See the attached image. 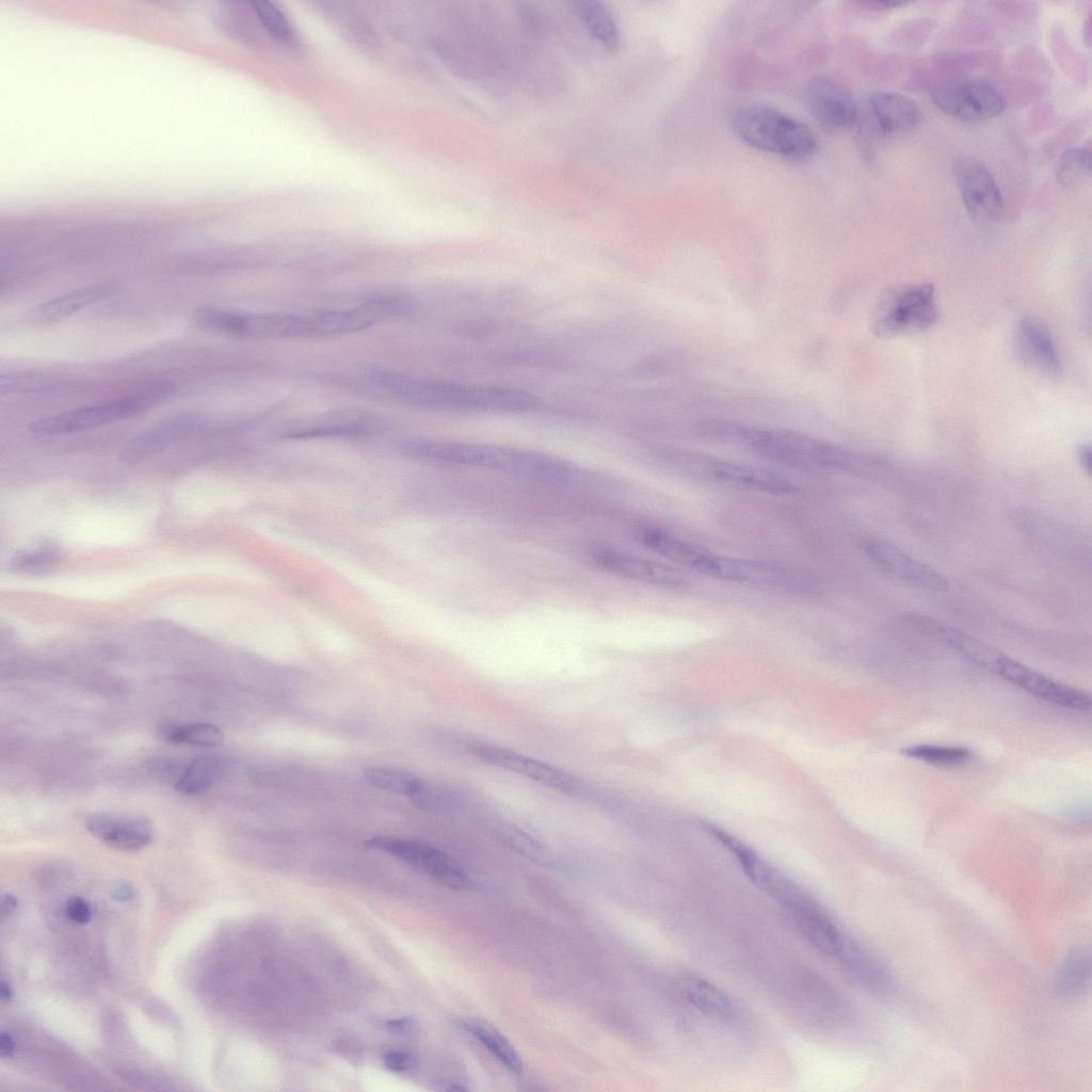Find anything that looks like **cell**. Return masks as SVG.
<instances>
[{"label":"cell","mask_w":1092,"mask_h":1092,"mask_svg":"<svg viewBox=\"0 0 1092 1092\" xmlns=\"http://www.w3.org/2000/svg\"><path fill=\"white\" fill-rule=\"evenodd\" d=\"M697 429L706 438L737 443L799 469L860 477H872L881 469L872 457L797 431L716 419L701 422Z\"/></svg>","instance_id":"cell-1"},{"label":"cell","mask_w":1092,"mask_h":1092,"mask_svg":"<svg viewBox=\"0 0 1092 1092\" xmlns=\"http://www.w3.org/2000/svg\"><path fill=\"white\" fill-rule=\"evenodd\" d=\"M368 380L396 401L417 408L446 412H523L536 404L523 390L418 379L374 370Z\"/></svg>","instance_id":"cell-2"},{"label":"cell","mask_w":1092,"mask_h":1092,"mask_svg":"<svg viewBox=\"0 0 1092 1092\" xmlns=\"http://www.w3.org/2000/svg\"><path fill=\"white\" fill-rule=\"evenodd\" d=\"M405 450L421 459L473 468L546 483H569L587 479L578 466L547 454L517 448L419 439L406 443Z\"/></svg>","instance_id":"cell-3"},{"label":"cell","mask_w":1092,"mask_h":1092,"mask_svg":"<svg viewBox=\"0 0 1092 1092\" xmlns=\"http://www.w3.org/2000/svg\"><path fill=\"white\" fill-rule=\"evenodd\" d=\"M730 122L735 134L758 150L791 161H805L817 152L818 142L807 126L771 106H739Z\"/></svg>","instance_id":"cell-4"},{"label":"cell","mask_w":1092,"mask_h":1092,"mask_svg":"<svg viewBox=\"0 0 1092 1092\" xmlns=\"http://www.w3.org/2000/svg\"><path fill=\"white\" fill-rule=\"evenodd\" d=\"M668 466L688 479L733 488L785 495L797 491L786 476L759 466L724 461L687 450L669 451Z\"/></svg>","instance_id":"cell-5"},{"label":"cell","mask_w":1092,"mask_h":1092,"mask_svg":"<svg viewBox=\"0 0 1092 1092\" xmlns=\"http://www.w3.org/2000/svg\"><path fill=\"white\" fill-rule=\"evenodd\" d=\"M937 319L934 284L901 285L881 294L871 314V330L883 338L905 336L929 330Z\"/></svg>","instance_id":"cell-6"},{"label":"cell","mask_w":1092,"mask_h":1092,"mask_svg":"<svg viewBox=\"0 0 1092 1092\" xmlns=\"http://www.w3.org/2000/svg\"><path fill=\"white\" fill-rule=\"evenodd\" d=\"M194 323L208 332L258 338L316 337V314L299 315L287 311H235L219 308H199L193 315Z\"/></svg>","instance_id":"cell-7"},{"label":"cell","mask_w":1092,"mask_h":1092,"mask_svg":"<svg viewBox=\"0 0 1092 1092\" xmlns=\"http://www.w3.org/2000/svg\"><path fill=\"white\" fill-rule=\"evenodd\" d=\"M477 759L516 773L552 790L580 799H595L594 791L575 775L556 767L487 741L471 740L466 745Z\"/></svg>","instance_id":"cell-8"},{"label":"cell","mask_w":1092,"mask_h":1092,"mask_svg":"<svg viewBox=\"0 0 1092 1092\" xmlns=\"http://www.w3.org/2000/svg\"><path fill=\"white\" fill-rule=\"evenodd\" d=\"M933 105L943 113L964 122H983L1000 115L1007 99L991 81L962 78L945 81L931 93Z\"/></svg>","instance_id":"cell-9"},{"label":"cell","mask_w":1092,"mask_h":1092,"mask_svg":"<svg viewBox=\"0 0 1092 1092\" xmlns=\"http://www.w3.org/2000/svg\"><path fill=\"white\" fill-rule=\"evenodd\" d=\"M164 391L129 396L100 404L78 407L33 421V433L45 435L69 434L92 430L117 420L132 417L163 398Z\"/></svg>","instance_id":"cell-10"},{"label":"cell","mask_w":1092,"mask_h":1092,"mask_svg":"<svg viewBox=\"0 0 1092 1092\" xmlns=\"http://www.w3.org/2000/svg\"><path fill=\"white\" fill-rule=\"evenodd\" d=\"M365 846L403 861L449 888L465 890L472 887V879L463 866L432 845L418 840L374 836L366 839Z\"/></svg>","instance_id":"cell-11"},{"label":"cell","mask_w":1092,"mask_h":1092,"mask_svg":"<svg viewBox=\"0 0 1092 1092\" xmlns=\"http://www.w3.org/2000/svg\"><path fill=\"white\" fill-rule=\"evenodd\" d=\"M957 184L969 216L980 223H995L1005 211L1000 188L985 164L962 155L953 162Z\"/></svg>","instance_id":"cell-12"},{"label":"cell","mask_w":1092,"mask_h":1092,"mask_svg":"<svg viewBox=\"0 0 1092 1092\" xmlns=\"http://www.w3.org/2000/svg\"><path fill=\"white\" fill-rule=\"evenodd\" d=\"M805 97L813 116L829 131L839 132L857 122L858 107L854 97L830 76H814L806 84Z\"/></svg>","instance_id":"cell-13"},{"label":"cell","mask_w":1092,"mask_h":1092,"mask_svg":"<svg viewBox=\"0 0 1092 1092\" xmlns=\"http://www.w3.org/2000/svg\"><path fill=\"white\" fill-rule=\"evenodd\" d=\"M591 557L599 567L622 578L667 589L684 588L688 583L674 566L617 548L595 547Z\"/></svg>","instance_id":"cell-14"},{"label":"cell","mask_w":1092,"mask_h":1092,"mask_svg":"<svg viewBox=\"0 0 1092 1092\" xmlns=\"http://www.w3.org/2000/svg\"><path fill=\"white\" fill-rule=\"evenodd\" d=\"M380 418L362 408H338L294 420L283 429L285 437L358 436L379 429Z\"/></svg>","instance_id":"cell-15"},{"label":"cell","mask_w":1092,"mask_h":1092,"mask_svg":"<svg viewBox=\"0 0 1092 1092\" xmlns=\"http://www.w3.org/2000/svg\"><path fill=\"white\" fill-rule=\"evenodd\" d=\"M992 671L1054 705L1077 711H1087L1091 707V698L1085 692L1057 682L1002 654Z\"/></svg>","instance_id":"cell-16"},{"label":"cell","mask_w":1092,"mask_h":1092,"mask_svg":"<svg viewBox=\"0 0 1092 1092\" xmlns=\"http://www.w3.org/2000/svg\"><path fill=\"white\" fill-rule=\"evenodd\" d=\"M205 423V417L197 413L186 412L167 416L132 437L124 447L121 457L129 462L146 459L193 435L203 429Z\"/></svg>","instance_id":"cell-17"},{"label":"cell","mask_w":1092,"mask_h":1092,"mask_svg":"<svg viewBox=\"0 0 1092 1092\" xmlns=\"http://www.w3.org/2000/svg\"><path fill=\"white\" fill-rule=\"evenodd\" d=\"M86 830L107 846L121 851H136L152 839L151 821L141 815L91 813L85 817Z\"/></svg>","instance_id":"cell-18"},{"label":"cell","mask_w":1092,"mask_h":1092,"mask_svg":"<svg viewBox=\"0 0 1092 1092\" xmlns=\"http://www.w3.org/2000/svg\"><path fill=\"white\" fill-rule=\"evenodd\" d=\"M863 549L874 565L905 582L934 592L946 591L948 588L941 574L894 545L867 541Z\"/></svg>","instance_id":"cell-19"},{"label":"cell","mask_w":1092,"mask_h":1092,"mask_svg":"<svg viewBox=\"0 0 1092 1092\" xmlns=\"http://www.w3.org/2000/svg\"><path fill=\"white\" fill-rule=\"evenodd\" d=\"M867 117L872 131L890 136L911 130L920 121V109L915 100L900 93L872 92L866 99Z\"/></svg>","instance_id":"cell-20"},{"label":"cell","mask_w":1092,"mask_h":1092,"mask_svg":"<svg viewBox=\"0 0 1092 1092\" xmlns=\"http://www.w3.org/2000/svg\"><path fill=\"white\" fill-rule=\"evenodd\" d=\"M903 620L913 628L951 647L963 657L991 671L1001 655V653L973 636L932 616L920 613H908L903 616Z\"/></svg>","instance_id":"cell-21"},{"label":"cell","mask_w":1092,"mask_h":1092,"mask_svg":"<svg viewBox=\"0 0 1092 1092\" xmlns=\"http://www.w3.org/2000/svg\"><path fill=\"white\" fill-rule=\"evenodd\" d=\"M1016 350L1022 360L1046 375L1061 370V359L1049 331L1031 317H1024L1016 330Z\"/></svg>","instance_id":"cell-22"},{"label":"cell","mask_w":1092,"mask_h":1092,"mask_svg":"<svg viewBox=\"0 0 1092 1092\" xmlns=\"http://www.w3.org/2000/svg\"><path fill=\"white\" fill-rule=\"evenodd\" d=\"M110 286H89L76 289L33 306L22 317L29 326H47L62 321L81 309L109 298Z\"/></svg>","instance_id":"cell-23"},{"label":"cell","mask_w":1092,"mask_h":1092,"mask_svg":"<svg viewBox=\"0 0 1092 1092\" xmlns=\"http://www.w3.org/2000/svg\"><path fill=\"white\" fill-rule=\"evenodd\" d=\"M682 992L696 1010L711 1019L727 1023L735 1017V1006L728 995L705 978L686 976L682 979Z\"/></svg>","instance_id":"cell-24"},{"label":"cell","mask_w":1092,"mask_h":1092,"mask_svg":"<svg viewBox=\"0 0 1092 1092\" xmlns=\"http://www.w3.org/2000/svg\"><path fill=\"white\" fill-rule=\"evenodd\" d=\"M367 783L379 789L408 797L417 805L429 785L411 772L384 767H368L363 772Z\"/></svg>","instance_id":"cell-25"},{"label":"cell","mask_w":1092,"mask_h":1092,"mask_svg":"<svg viewBox=\"0 0 1092 1092\" xmlns=\"http://www.w3.org/2000/svg\"><path fill=\"white\" fill-rule=\"evenodd\" d=\"M493 832L505 847L517 854L543 866L557 864L551 850L519 826L500 821L494 823Z\"/></svg>","instance_id":"cell-26"},{"label":"cell","mask_w":1092,"mask_h":1092,"mask_svg":"<svg viewBox=\"0 0 1092 1092\" xmlns=\"http://www.w3.org/2000/svg\"><path fill=\"white\" fill-rule=\"evenodd\" d=\"M1090 976V953L1085 949H1074L1064 958L1056 973V990L1064 998L1078 997L1087 990Z\"/></svg>","instance_id":"cell-27"},{"label":"cell","mask_w":1092,"mask_h":1092,"mask_svg":"<svg viewBox=\"0 0 1092 1092\" xmlns=\"http://www.w3.org/2000/svg\"><path fill=\"white\" fill-rule=\"evenodd\" d=\"M157 733L162 740L168 743L197 746H218L224 738L222 730L208 722L177 724L164 721L157 726Z\"/></svg>","instance_id":"cell-28"},{"label":"cell","mask_w":1092,"mask_h":1092,"mask_svg":"<svg viewBox=\"0 0 1092 1092\" xmlns=\"http://www.w3.org/2000/svg\"><path fill=\"white\" fill-rule=\"evenodd\" d=\"M459 1025L507 1070L515 1074L521 1073L523 1062L519 1055L501 1033L478 1022L460 1021Z\"/></svg>","instance_id":"cell-29"},{"label":"cell","mask_w":1092,"mask_h":1092,"mask_svg":"<svg viewBox=\"0 0 1092 1092\" xmlns=\"http://www.w3.org/2000/svg\"><path fill=\"white\" fill-rule=\"evenodd\" d=\"M577 12L588 32L607 48H615L620 42L619 25L612 12L601 2L582 1Z\"/></svg>","instance_id":"cell-30"},{"label":"cell","mask_w":1092,"mask_h":1092,"mask_svg":"<svg viewBox=\"0 0 1092 1092\" xmlns=\"http://www.w3.org/2000/svg\"><path fill=\"white\" fill-rule=\"evenodd\" d=\"M1091 149L1086 146L1072 147L1059 158L1056 166L1058 182L1067 189H1075L1090 176Z\"/></svg>","instance_id":"cell-31"},{"label":"cell","mask_w":1092,"mask_h":1092,"mask_svg":"<svg viewBox=\"0 0 1092 1092\" xmlns=\"http://www.w3.org/2000/svg\"><path fill=\"white\" fill-rule=\"evenodd\" d=\"M214 777L215 767L212 759L205 755H197L184 766L174 788L187 796L199 794L211 787Z\"/></svg>","instance_id":"cell-32"},{"label":"cell","mask_w":1092,"mask_h":1092,"mask_svg":"<svg viewBox=\"0 0 1092 1092\" xmlns=\"http://www.w3.org/2000/svg\"><path fill=\"white\" fill-rule=\"evenodd\" d=\"M903 754L908 757L940 767L960 766L970 758V752L962 746L925 743L910 745L903 750Z\"/></svg>","instance_id":"cell-33"},{"label":"cell","mask_w":1092,"mask_h":1092,"mask_svg":"<svg viewBox=\"0 0 1092 1092\" xmlns=\"http://www.w3.org/2000/svg\"><path fill=\"white\" fill-rule=\"evenodd\" d=\"M62 380L38 372H11L0 378V395L30 394L52 390L61 386Z\"/></svg>","instance_id":"cell-34"},{"label":"cell","mask_w":1092,"mask_h":1092,"mask_svg":"<svg viewBox=\"0 0 1092 1092\" xmlns=\"http://www.w3.org/2000/svg\"><path fill=\"white\" fill-rule=\"evenodd\" d=\"M253 12L268 34L283 43L296 42L295 31L285 14L269 1H255L252 3Z\"/></svg>","instance_id":"cell-35"},{"label":"cell","mask_w":1092,"mask_h":1092,"mask_svg":"<svg viewBox=\"0 0 1092 1092\" xmlns=\"http://www.w3.org/2000/svg\"><path fill=\"white\" fill-rule=\"evenodd\" d=\"M59 564V557L50 550H31L16 555L11 562V569L27 575H42L53 571Z\"/></svg>","instance_id":"cell-36"},{"label":"cell","mask_w":1092,"mask_h":1092,"mask_svg":"<svg viewBox=\"0 0 1092 1092\" xmlns=\"http://www.w3.org/2000/svg\"><path fill=\"white\" fill-rule=\"evenodd\" d=\"M184 766L179 759L167 754L151 755L144 764L145 770L151 778L174 787L179 781Z\"/></svg>","instance_id":"cell-37"},{"label":"cell","mask_w":1092,"mask_h":1092,"mask_svg":"<svg viewBox=\"0 0 1092 1092\" xmlns=\"http://www.w3.org/2000/svg\"><path fill=\"white\" fill-rule=\"evenodd\" d=\"M66 917L78 925H84L92 919V908L86 900L81 897L74 896L66 901L65 904Z\"/></svg>","instance_id":"cell-38"},{"label":"cell","mask_w":1092,"mask_h":1092,"mask_svg":"<svg viewBox=\"0 0 1092 1092\" xmlns=\"http://www.w3.org/2000/svg\"><path fill=\"white\" fill-rule=\"evenodd\" d=\"M382 1060L384 1066L395 1073H406L416 1066V1058L407 1051L391 1050Z\"/></svg>","instance_id":"cell-39"},{"label":"cell","mask_w":1092,"mask_h":1092,"mask_svg":"<svg viewBox=\"0 0 1092 1092\" xmlns=\"http://www.w3.org/2000/svg\"><path fill=\"white\" fill-rule=\"evenodd\" d=\"M15 1051V1043L12 1035L6 1031L0 1034V1056L2 1059L12 1058Z\"/></svg>","instance_id":"cell-40"},{"label":"cell","mask_w":1092,"mask_h":1092,"mask_svg":"<svg viewBox=\"0 0 1092 1092\" xmlns=\"http://www.w3.org/2000/svg\"><path fill=\"white\" fill-rule=\"evenodd\" d=\"M17 906V899L13 894L6 893L1 898V919L10 917Z\"/></svg>","instance_id":"cell-41"},{"label":"cell","mask_w":1092,"mask_h":1092,"mask_svg":"<svg viewBox=\"0 0 1092 1092\" xmlns=\"http://www.w3.org/2000/svg\"><path fill=\"white\" fill-rule=\"evenodd\" d=\"M1077 456L1082 468L1090 475L1091 472V446L1089 444H1081L1077 447Z\"/></svg>","instance_id":"cell-42"},{"label":"cell","mask_w":1092,"mask_h":1092,"mask_svg":"<svg viewBox=\"0 0 1092 1092\" xmlns=\"http://www.w3.org/2000/svg\"><path fill=\"white\" fill-rule=\"evenodd\" d=\"M0 998H1L2 1003L9 1002L10 999L12 998L11 985H10V983L4 978L1 979Z\"/></svg>","instance_id":"cell-43"},{"label":"cell","mask_w":1092,"mask_h":1092,"mask_svg":"<svg viewBox=\"0 0 1092 1092\" xmlns=\"http://www.w3.org/2000/svg\"><path fill=\"white\" fill-rule=\"evenodd\" d=\"M408 1025H410L408 1018H399V1019H394V1021L387 1022V1026L392 1028V1029H396V1030H402V1029L406 1028Z\"/></svg>","instance_id":"cell-44"}]
</instances>
